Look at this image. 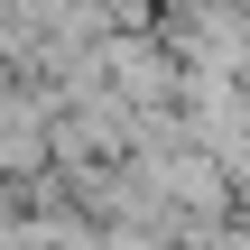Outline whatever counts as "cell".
<instances>
[{
  "instance_id": "obj_1",
  "label": "cell",
  "mask_w": 250,
  "mask_h": 250,
  "mask_svg": "<svg viewBox=\"0 0 250 250\" xmlns=\"http://www.w3.org/2000/svg\"><path fill=\"white\" fill-rule=\"evenodd\" d=\"M28 158H37V111L0 102V167H28Z\"/></svg>"
}]
</instances>
